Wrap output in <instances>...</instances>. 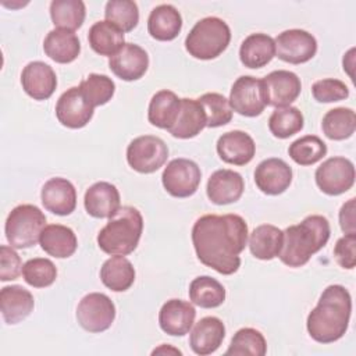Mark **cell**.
<instances>
[{
  "label": "cell",
  "mask_w": 356,
  "mask_h": 356,
  "mask_svg": "<svg viewBox=\"0 0 356 356\" xmlns=\"http://www.w3.org/2000/svg\"><path fill=\"white\" fill-rule=\"evenodd\" d=\"M189 299L193 305L203 309L218 307L225 300V288L216 278L200 275L189 285Z\"/></svg>",
  "instance_id": "obj_34"
},
{
  "label": "cell",
  "mask_w": 356,
  "mask_h": 356,
  "mask_svg": "<svg viewBox=\"0 0 356 356\" xmlns=\"http://www.w3.org/2000/svg\"><path fill=\"white\" fill-rule=\"evenodd\" d=\"M83 206L86 213L95 218H110L121 207L120 192L110 182H96L86 189Z\"/></svg>",
  "instance_id": "obj_21"
},
{
  "label": "cell",
  "mask_w": 356,
  "mask_h": 356,
  "mask_svg": "<svg viewBox=\"0 0 356 356\" xmlns=\"http://www.w3.org/2000/svg\"><path fill=\"white\" fill-rule=\"evenodd\" d=\"M245 189L243 178L239 172L228 168L214 171L206 186L207 197L214 204H229L241 199Z\"/></svg>",
  "instance_id": "obj_20"
},
{
  "label": "cell",
  "mask_w": 356,
  "mask_h": 356,
  "mask_svg": "<svg viewBox=\"0 0 356 356\" xmlns=\"http://www.w3.org/2000/svg\"><path fill=\"white\" fill-rule=\"evenodd\" d=\"M179 108L181 99L174 92L167 89L159 90L150 99L147 120L152 125L168 131L175 124Z\"/></svg>",
  "instance_id": "obj_29"
},
{
  "label": "cell",
  "mask_w": 356,
  "mask_h": 356,
  "mask_svg": "<svg viewBox=\"0 0 356 356\" xmlns=\"http://www.w3.org/2000/svg\"><path fill=\"white\" fill-rule=\"evenodd\" d=\"M225 338L224 323L214 316H207L200 318L189 337L191 349L200 356L214 353Z\"/></svg>",
  "instance_id": "obj_23"
},
{
  "label": "cell",
  "mask_w": 356,
  "mask_h": 356,
  "mask_svg": "<svg viewBox=\"0 0 356 356\" xmlns=\"http://www.w3.org/2000/svg\"><path fill=\"white\" fill-rule=\"evenodd\" d=\"M47 57L60 64L72 63L81 53V42L72 31L56 28L47 33L43 42Z\"/></svg>",
  "instance_id": "obj_27"
},
{
  "label": "cell",
  "mask_w": 356,
  "mask_h": 356,
  "mask_svg": "<svg viewBox=\"0 0 356 356\" xmlns=\"http://www.w3.org/2000/svg\"><path fill=\"white\" fill-rule=\"evenodd\" d=\"M275 56L289 64H303L317 51L316 38L305 29H286L275 39Z\"/></svg>",
  "instance_id": "obj_12"
},
{
  "label": "cell",
  "mask_w": 356,
  "mask_h": 356,
  "mask_svg": "<svg viewBox=\"0 0 356 356\" xmlns=\"http://www.w3.org/2000/svg\"><path fill=\"white\" fill-rule=\"evenodd\" d=\"M217 153L224 163L245 165L252 161L256 153L253 138L243 131H229L217 140Z\"/></svg>",
  "instance_id": "obj_22"
},
{
  "label": "cell",
  "mask_w": 356,
  "mask_h": 356,
  "mask_svg": "<svg viewBox=\"0 0 356 356\" xmlns=\"http://www.w3.org/2000/svg\"><path fill=\"white\" fill-rule=\"evenodd\" d=\"M312 95L318 103H332L346 99L349 96V89L339 79L325 78L316 81L312 85Z\"/></svg>",
  "instance_id": "obj_44"
},
{
  "label": "cell",
  "mask_w": 356,
  "mask_h": 356,
  "mask_svg": "<svg viewBox=\"0 0 356 356\" xmlns=\"http://www.w3.org/2000/svg\"><path fill=\"white\" fill-rule=\"evenodd\" d=\"M40 199L44 209L56 216H68L76 207L75 186L61 177H54L44 182Z\"/></svg>",
  "instance_id": "obj_18"
},
{
  "label": "cell",
  "mask_w": 356,
  "mask_h": 356,
  "mask_svg": "<svg viewBox=\"0 0 356 356\" xmlns=\"http://www.w3.org/2000/svg\"><path fill=\"white\" fill-rule=\"evenodd\" d=\"M95 107H92L78 86L67 89L57 100L56 117L58 122L67 128H83L93 117Z\"/></svg>",
  "instance_id": "obj_13"
},
{
  "label": "cell",
  "mask_w": 356,
  "mask_h": 356,
  "mask_svg": "<svg viewBox=\"0 0 356 356\" xmlns=\"http://www.w3.org/2000/svg\"><path fill=\"white\" fill-rule=\"evenodd\" d=\"M100 280L108 289L124 292L129 289L135 281V268L127 257L114 254L103 263L100 268Z\"/></svg>",
  "instance_id": "obj_32"
},
{
  "label": "cell",
  "mask_w": 356,
  "mask_h": 356,
  "mask_svg": "<svg viewBox=\"0 0 356 356\" xmlns=\"http://www.w3.org/2000/svg\"><path fill=\"white\" fill-rule=\"evenodd\" d=\"M266 352L267 343L263 334L256 328L245 327L234 334L231 343L225 350V356H264Z\"/></svg>",
  "instance_id": "obj_38"
},
{
  "label": "cell",
  "mask_w": 356,
  "mask_h": 356,
  "mask_svg": "<svg viewBox=\"0 0 356 356\" xmlns=\"http://www.w3.org/2000/svg\"><path fill=\"white\" fill-rule=\"evenodd\" d=\"M330 235V222L324 216H307L299 224L289 225L284 231L278 257L288 267H302L327 245Z\"/></svg>",
  "instance_id": "obj_3"
},
{
  "label": "cell",
  "mask_w": 356,
  "mask_h": 356,
  "mask_svg": "<svg viewBox=\"0 0 356 356\" xmlns=\"http://www.w3.org/2000/svg\"><path fill=\"white\" fill-rule=\"evenodd\" d=\"M35 306L32 293L21 285L3 286L0 291L1 316L7 324H17L26 318Z\"/></svg>",
  "instance_id": "obj_24"
},
{
  "label": "cell",
  "mask_w": 356,
  "mask_h": 356,
  "mask_svg": "<svg viewBox=\"0 0 356 356\" xmlns=\"http://www.w3.org/2000/svg\"><path fill=\"white\" fill-rule=\"evenodd\" d=\"M288 154L299 165H312L327 154V145L316 135H306L289 145Z\"/></svg>",
  "instance_id": "obj_39"
},
{
  "label": "cell",
  "mask_w": 356,
  "mask_h": 356,
  "mask_svg": "<svg viewBox=\"0 0 356 356\" xmlns=\"http://www.w3.org/2000/svg\"><path fill=\"white\" fill-rule=\"evenodd\" d=\"M143 217L132 206H122L97 234V245L107 254L132 253L142 236Z\"/></svg>",
  "instance_id": "obj_4"
},
{
  "label": "cell",
  "mask_w": 356,
  "mask_h": 356,
  "mask_svg": "<svg viewBox=\"0 0 356 356\" xmlns=\"http://www.w3.org/2000/svg\"><path fill=\"white\" fill-rule=\"evenodd\" d=\"M22 274V263L13 246H0V280L3 282L17 280Z\"/></svg>",
  "instance_id": "obj_45"
},
{
  "label": "cell",
  "mask_w": 356,
  "mask_h": 356,
  "mask_svg": "<svg viewBox=\"0 0 356 356\" xmlns=\"http://www.w3.org/2000/svg\"><path fill=\"white\" fill-rule=\"evenodd\" d=\"M284 231L271 224L256 227L249 235L250 253L259 260H273L281 252Z\"/></svg>",
  "instance_id": "obj_31"
},
{
  "label": "cell",
  "mask_w": 356,
  "mask_h": 356,
  "mask_svg": "<svg viewBox=\"0 0 356 356\" xmlns=\"http://www.w3.org/2000/svg\"><path fill=\"white\" fill-rule=\"evenodd\" d=\"M350 313L352 296L349 291L343 285H330L323 291L316 307L307 316V332L316 342H335L345 335Z\"/></svg>",
  "instance_id": "obj_2"
},
{
  "label": "cell",
  "mask_w": 356,
  "mask_h": 356,
  "mask_svg": "<svg viewBox=\"0 0 356 356\" xmlns=\"http://www.w3.org/2000/svg\"><path fill=\"white\" fill-rule=\"evenodd\" d=\"M182 28V17L171 4H160L154 7L147 18V31L156 40H174Z\"/></svg>",
  "instance_id": "obj_25"
},
{
  "label": "cell",
  "mask_w": 356,
  "mask_h": 356,
  "mask_svg": "<svg viewBox=\"0 0 356 356\" xmlns=\"http://www.w3.org/2000/svg\"><path fill=\"white\" fill-rule=\"evenodd\" d=\"M111 72L122 81H136L145 75L149 67V56L140 46L125 43L108 58Z\"/></svg>",
  "instance_id": "obj_15"
},
{
  "label": "cell",
  "mask_w": 356,
  "mask_h": 356,
  "mask_svg": "<svg viewBox=\"0 0 356 356\" xmlns=\"http://www.w3.org/2000/svg\"><path fill=\"white\" fill-rule=\"evenodd\" d=\"M22 277L25 282L33 288H46L56 281L57 268L51 260L35 257L24 263Z\"/></svg>",
  "instance_id": "obj_43"
},
{
  "label": "cell",
  "mask_w": 356,
  "mask_h": 356,
  "mask_svg": "<svg viewBox=\"0 0 356 356\" xmlns=\"http://www.w3.org/2000/svg\"><path fill=\"white\" fill-rule=\"evenodd\" d=\"M231 29L218 17H206L197 21L185 39L186 51L197 60L218 57L229 44Z\"/></svg>",
  "instance_id": "obj_5"
},
{
  "label": "cell",
  "mask_w": 356,
  "mask_h": 356,
  "mask_svg": "<svg viewBox=\"0 0 356 356\" xmlns=\"http://www.w3.org/2000/svg\"><path fill=\"white\" fill-rule=\"evenodd\" d=\"M254 182L266 195H281L292 182V168L282 159H266L254 170Z\"/></svg>",
  "instance_id": "obj_16"
},
{
  "label": "cell",
  "mask_w": 356,
  "mask_h": 356,
  "mask_svg": "<svg viewBox=\"0 0 356 356\" xmlns=\"http://www.w3.org/2000/svg\"><path fill=\"white\" fill-rule=\"evenodd\" d=\"M46 227V216L35 204H19L14 207L4 225L6 238L15 249L32 248L40 239Z\"/></svg>",
  "instance_id": "obj_6"
},
{
  "label": "cell",
  "mask_w": 356,
  "mask_h": 356,
  "mask_svg": "<svg viewBox=\"0 0 356 356\" xmlns=\"http://www.w3.org/2000/svg\"><path fill=\"white\" fill-rule=\"evenodd\" d=\"M21 83L25 93L33 100H46L57 88V76L49 64L31 61L22 70Z\"/></svg>",
  "instance_id": "obj_17"
},
{
  "label": "cell",
  "mask_w": 356,
  "mask_h": 356,
  "mask_svg": "<svg viewBox=\"0 0 356 356\" xmlns=\"http://www.w3.org/2000/svg\"><path fill=\"white\" fill-rule=\"evenodd\" d=\"M206 128V114L197 99H181V108L175 124L168 132L178 139H189Z\"/></svg>",
  "instance_id": "obj_26"
},
{
  "label": "cell",
  "mask_w": 356,
  "mask_h": 356,
  "mask_svg": "<svg viewBox=\"0 0 356 356\" xmlns=\"http://www.w3.org/2000/svg\"><path fill=\"white\" fill-rule=\"evenodd\" d=\"M202 172L199 165L189 159L171 160L161 174L164 189L174 197L192 196L200 184Z\"/></svg>",
  "instance_id": "obj_10"
},
{
  "label": "cell",
  "mask_w": 356,
  "mask_h": 356,
  "mask_svg": "<svg viewBox=\"0 0 356 356\" xmlns=\"http://www.w3.org/2000/svg\"><path fill=\"white\" fill-rule=\"evenodd\" d=\"M115 318L113 300L100 292L85 295L76 307V320L88 332H103L108 330Z\"/></svg>",
  "instance_id": "obj_8"
},
{
  "label": "cell",
  "mask_w": 356,
  "mask_h": 356,
  "mask_svg": "<svg viewBox=\"0 0 356 356\" xmlns=\"http://www.w3.org/2000/svg\"><path fill=\"white\" fill-rule=\"evenodd\" d=\"M267 106L285 107L298 99L302 90L299 76L286 70H277L263 78Z\"/></svg>",
  "instance_id": "obj_14"
},
{
  "label": "cell",
  "mask_w": 356,
  "mask_h": 356,
  "mask_svg": "<svg viewBox=\"0 0 356 356\" xmlns=\"http://www.w3.org/2000/svg\"><path fill=\"white\" fill-rule=\"evenodd\" d=\"M168 353V352H171V353H177V355H182V352L181 350H178V349H175V348H171V346H165V345H161L160 348H157V349H154L152 353L153 355H156V353Z\"/></svg>",
  "instance_id": "obj_48"
},
{
  "label": "cell",
  "mask_w": 356,
  "mask_h": 356,
  "mask_svg": "<svg viewBox=\"0 0 356 356\" xmlns=\"http://www.w3.org/2000/svg\"><path fill=\"white\" fill-rule=\"evenodd\" d=\"M248 224L238 214H206L192 227V243L197 259L222 275L241 267L239 254L248 245Z\"/></svg>",
  "instance_id": "obj_1"
},
{
  "label": "cell",
  "mask_w": 356,
  "mask_h": 356,
  "mask_svg": "<svg viewBox=\"0 0 356 356\" xmlns=\"http://www.w3.org/2000/svg\"><path fill=\"white\" fill-rule=\"evenodd\" d=\"M314 178L323 193L338 196L348 192L353 186L355 165L346 157H331L317 167Z\"/></svg>",
  "instance_id": "obj_11"
},
{
  "label": "cell",
  "mask_w": 356,
  "mask_h": 356,
  "mask_svg": "<svg viewBox=\"0 0 356 356\" xmlns=\"http://www.w3.org/2000/svg\"><path fill=\"white\" fill-rule=\"evenodd\" d=\"M78 88L92 107L108 103L115 92L114 81L103 74H89Z\"/></svg>",
  "instance_id": "obj_40"
},
{
  "label": "cell",
  "mask_w": 356,
  "mask_h": 356,
  "mask_svg": "<svg viewBox=\"0 0 356 356\" xmlns=\"http://www.w3.org/2000/svg\"><path fill=\"white\" fill-rule=\"evenodd\" d=\"M85 15V3L81 0H53L50 3V17L56 28L74 32L82 26Z\"/></svg>",
  "instance_id": "obj_36"
},
{
  "label": "cell",
  "mask_w": 356,
  "mask_h": 356,
  "mask_svg": "<svg viewBox=\"0 0 356 356\" xmlns=\"http://www.w3.org/2000/svg\"><path fill=\"white\" fill-rule=\"evenodd\" d=\"M104 17L122 32H131L139 22L138 4L131 0H110L106 3Z\"/></svg>",
  "instance_id": "obj_42"
},
{
  "label": "cell",
  "mask_w": 356,
  "mask_h": 356,
  "mask_svg": "<svg viewBox=\"0 0 356 356\" xmlns=\"http://www.w3.org/2000/svg\"><path fill=\"white\" fill-rule=\"evenodd\" d=\"M275 56V43L267 33H252L241 44L239 58L248 68H261Z\"/></svg>",
  "instance_id": "obj_30"
},
{
  "label": "cell",
  "mask_w": 356,
  "mask_h": 356,
  "mask_svg": "<svg viewBox=\"0 0 356 356\" xmlns=\"http://www.w3.org/2000/svg\"><path fill=\"white\" fill-rule=\"evenodd\" d=\"M195 317L196 310L192 303L181 299H170L159 312V324L165 334L182 337L191 331Z\"/></svg>",
  "instance_id": "obj_19"
},
{
  "label": "cell",
  "mask_w": 356,
  "mask_h": 356,
  "mask_svg": "<svg viewBox=\"0 0 356 356\" xmlns=\"http://www.w3.org/2000/svg\"><path fill=\"white\" fill-rule=\"evenodd\" d=\"M168 159L165 142L153 135H142L131 140L127 147V161L132 170L140 174L156 172Z\"/></svg>",
  "instance_id": "obj_7"
},
{
  "label": "cell",
  "mask_w": 356,
  "mask_h": 356,
  "mask_svg": "<svg viewBox=\"0 0 356 356\" xmlns=\"http://www.w3.org/2000/svg\"><path fill=\"white\" fill-rule=\"evenodd\" d=\"M339 225L345 234H356L355 231V197L342 204L339 210Z\"/></svg>",
  "instance_id": "obj_47"
},
{
  "label": "cell",
  "mask_w": 356,
  "mask_h": 356,
  "mask_svg": "<svg viewBox=\"0 0 356 356\" xmlns=\"http://www.w3.org/2000/svg\"><path fill=\"white\" fill-rule=\"evenodd\" d=\"M228 102L232 111L241 115H260L267 106L263 79L250 75L239 76L231 88Z\"/></svg>",
  "instance_id": "obj_9"
},
{
  "label": "cell",
  "mask_w": 356,
  "mask_h": 356,
  "mask_svg": "<svg viewBox=\"0 0 356 356\" xmlns=\"http://www.w3.org/2000/svg\"><path fill=\"white\" fill-rule=\"evenodd\" d=\"M356 234H345L334 248V257L342 268L352 270L356 264Z\"/></svg>",
  "instance_id": "obj_46"
},
{
  "label": "cell",
  "mask_w": 356,
  "mask_h": 356,
  "mask_svg": "<svg viewBox=\"0 0 356 356\" xmlns=\"http://www.w3.org/2000/svg\"><path fill=\"white\" fill-rule=\"evenodd\" d=\"M88 40L93 51L111 57L124 43V32L110 21H97L89 28Z\"/></svg>",
  "instance_id": "obj_33"
},
{
  "label": "cell",
  "mask_w": 356,
  "mask_h": 356,
  "mask_svg": "<svg viewBox=\"0 0 356 356\" xmlns=\"http://www.w3.org/2000/svg\"><path fill=\"white\" fill-rule=\"evenodd\" d=\"M197 102L202 104L206 114V127H222L232 120V108L225 96L216 92H209L202 95Z\"/></svg>",
  "instance_id": "obj_41"
},
{
  "label": "cell",
  "mask_w": 356,
  "mask_h": 356,
  "mask_svg": "<svg viewBox=\"0 0 356 356\" xmlns=\"http://www.w3.org/2000/svg\"><path fill=\"white\" fill-rule=\"evenodd\" d=\"M39 242L47 254L57 259L72 256L78 246L75 232L70 227L61 224L46 225L40 234Z\"/></svg>",
  "instance_id": "obj_28"
},
{
  "label": "cell",
  "mask_w": 356,
  "mask_h": 356,
  "mask_svg": "<svg viewBox=\"0 0 356 356\" xmlns=\"http://www.w3.org/2000/svg\"><path fill=\"white\" fill-rule=\"evenodd\" d=\"M321 128L331 140H343L350 138L356 129V114L352 108L337 107L328 110L323 117Z\"/></svg>",
  "instance_id": "obj_35"
},
{
  "label": "cell",
  "mask_w": 356,
  "mask_h": 356,
  "mask_svg": "<svg viewBox=\"0 0 356 356\" xmlns=\"http://www.w3.org/2000/svg\"><path fill=\"white\" fill-rule=\"evenodd\" d=\"M303 114L298 107H277L268 118V129L278 139H286L303 129Z\"/></svg>",
  "instance_id": "obj_37"
}]
</instances>
